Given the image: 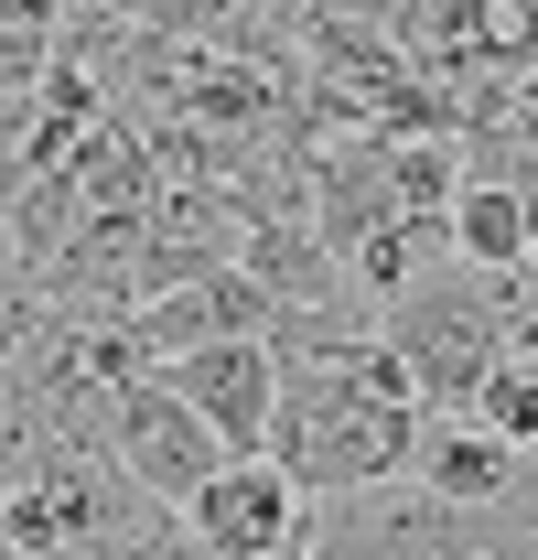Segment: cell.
Returning <instances> with one entry per match:
<instances>
[{"mask_svg":"<svg viewBox=\"0 0 538 560\" xmlns=\"http://www.w3.org/2000/svg\"><path fill=\"white\" fill-rule=\"evenodd\" d=\"M162 388L226 442V453H269L280 431V355L269 346H204V355H173Z\"/></svg>","mask_w":538,"mask_h":560,"instance_id":"8","label":"cell"},{"mask_svg":"<svg viewBox=\"0 0 538 560\" xmlns=\"http://www.w3.org/2000/svg\"><path fill=\"white\" fill-rule=\"evenodd\" d=\"M528 495H538V486H528Z\"/></svg>","mask_w":538,"mask_h":560,"instance_id":"14","label":"cell"},{"mask_svg":"<svg viewBox=\"0 0 538 560\" xmlns=\"http://www.w3.org/2000/svg\"><path fill=\"white\" fill-rule=\"evenodd\" d=\"M302 517H313V495L291 486L269 453H226V464L173 506V528H184L195 550H215V560H291Z\"/></svg>","mask_w":538,"mask_h":560,"instance_id":"5","label":"cell"},{"mask_svg":"<svg viewBox=\"0 0 538 560\" xmlns=\"http://www.w3.org/2000/svg\"><path fill=\"white\" fill-rule=\"evenodd\" d=\"M528 453L517 442H495L473 410H442V420H420V453H409V486L420 495H442V506H464V517H506L517 495H528Z\"/></svg>","mask_w":538,"mask_h":560,"instance_id":"9","label":"cell"},{"mask_svg":"<svg viewBox=\"0 0 538 560\" xmlns=\"http://www.w3.org/2000/svg\"><path fill=\"white\" fill-rule=\"evenodd\" d=\"M420 388L377 335L355 346H313L280 355V431H269V464L302 495H366V486H409V453H420Z\"/></svg>","mask_w":538,"mask_h":560,"instance_id":"1","label":"cell"},{"mask_svg":"<svg viewBox=\"0 0 538 560\" xmlns=\"http://www.w3.org/2000/svg\"><path fill=\"white\" fill-rule=\"evenodd\" d=\"M108 464H119V475H130V486L173 517V506H184V495L226 464V442H215V431H204V420L162 388V366H151V377H130V399H119V420H108Z\"/></svg>","mask_w":538,"mask_h":560,"instance_id":"6","label":"cell"},{"mask_svg":"<svg viewBox=\"0 0 538 560\" xmlns=\"http://www.w3.org/2000/svg\"><path fill=\"white\" fill-rule=\"evenodd\" d=\"M442 237H453L464 270L517 280V270H528V195H517V184H464L453 215H442Z\"/></svg>","mask_w":538,"mask_h":560,"instance_id":"10","label":"cell"},{"mask_svg":"<svg viewBox=\"0 0 538 560\" xmlns=\"http://www.w3.org/2000/svg\"><path fill=\"white\" fill-rule=\"evenodd\" d=\"M506 313H517V280H484L464 259H442V270L399 291L388 313H377V346L409 366V388H420V410H473V388L495 377V355H506Z\"/></svg>","mask_w":538,"mask_h":560,"instance_id":"3","label":"cell"},{"mask_svg":"<svg viewBox=\"0 0 538 560\" xmlns=\"http://www.w3.org/2000/svg\"><path fill=\"white\" fill-rule=\"evenodd\" d=\"M495 517H464L420 486H366V495H313L291 560H484Z\"/></svg>","mask_w":538,"mask_h":560,"instance_id":"4","label":"cell"},{"mask_svg":"<svg viewBox=\"0 0 538 560\" xmlns=\"http://www.w3.org/2000/svg\"><path fill=\"white\" fill-rule=\"evenodd\" d=\"M528 270H538V195H528Z\"/></svg>","mask_w":538,"mask_h":560,"instance_id":"12","label":"cell"},{"mask_svg":"<svg viewBox=\"0 0 538 560\" xmlns=\"http://www.w3.org/2000/svg\"><path fill=\"white\" fill-rule=\"evenodd\" d=\"M506 366L538 377V270H517V313H506Z\"/></svg>","mask_w":538,"mask_h":560,"instance_id":"11","label":"cell"},{"mask_svg":"<svg viewBox=\"0 0 538 560\" xmlns=\"http://www.w3.org/2000/svg\"><path fill=\"white\" fill-rule=\"evenodd\" d=\"M151 528L162 506L108 453H75V442H44L0 486V560H130Z\"/></svg>","mask_w":538,"mask_h":560,"instance_id":"2","label":"cell"},{"mask_svg":"<svg viewBox=\"0 0 538 560\" xmlns=\"http://www.w3.org/2000/svg\"><path fill=\"white\" fill-rule=\"evenodd\" d=\"M484 560H495V550H484Z\"/></svg>","mask_w":538,"mask_h":560,"instance_id":"13","label":"cell"},{"mask_svg":"<svg viewBox=\"0 0 538 560\" xmlns=\"http://www.w3.org/2000/svg\"><path fill=\"white\" fill-rule=\"evenodd\" d=\"M269 324H280V302L248 270H204L184 291H151L130 335H140L151 366H173V355H204V346H269Z\"/></svg>","mask_w":538,"mask_h":560,"instance_id":"7","label":"cell"}]
</instances>
